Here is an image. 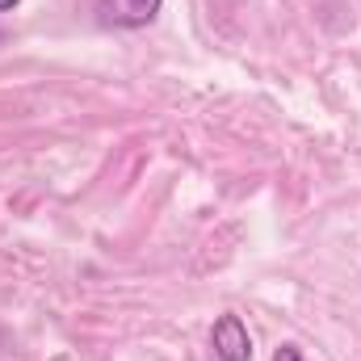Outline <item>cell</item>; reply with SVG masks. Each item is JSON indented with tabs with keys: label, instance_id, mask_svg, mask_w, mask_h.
<instances>
[{
	"label": "cell",
	"instance_id": "cell-2",
	"mask_svg": "<svg viewBox=\"0 0 361 361\" xmlns=\"http://www.w3.org/2000/svg\"><path fill=\"white\" fill-rule=\"evenodd\" d=\"M210 353L214 361H252V336L240 315H219L210 328Z\"/></svg>",
	"mask_w": 361,
	"mask_h": 361
},
{
	"label": "cell",
	"instance_id": "cell-1",
	"mask_svg": "<svg viewBox=\"0 0 361 361\" xmlns=\"http://www.w3.org/2000/svg\"><path fill=\"white\" fill-rule=\"evenodd\" d=\"M164 0H97V21L109 30H147Z\"/></svg>",
	"mask_w": 361,
	"mask_h": 361
},
{
	"label": "cell",
	"instance_id": "cell-3",
	"mask_svg": "<svg viewBox=\"0 0 361 361\" xmlns=\"http://www.w3.org/2000/svg\"><path fill=\"white\" fill-rule=\"evenodd\" d=\"M273 361H307V353H302L298 345H277V349H273Z\"/></svg>",
	"mask_w": 361,
	"mask_h": 361
},
{
	"label": "cell",
	"instance_id": "cell-4",
	"mask_svg": "<svg viewBox=\"0 0 361 361\" xmlns=\"http://www.w3.org/2000/svg\"><path fill=\"white\" fill-rule=\"evenodd\" d=\"M17 4H21V0H0V13H13Z\"/></svg>",
	"mask_w": 361,
	"mask_h": 361
}]
</instances>
